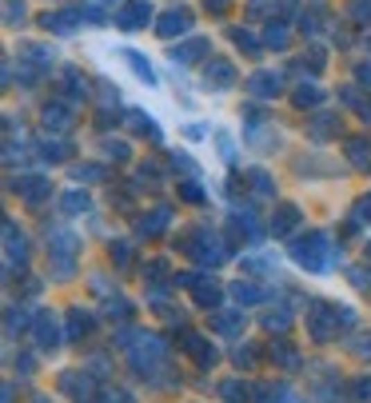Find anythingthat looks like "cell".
<instances>
[{
	"instance_id": "7",
	"label": "cell",
	"mask_w": 371,
	"mask_h": 403,
	"mask_svg": "<svg viewBox=\"0 0 371 403\" xmlns=\"http://www.w3.org/2000/svg\"><path fill=\"white\" fill-rule=\"evenodd\" d=\"M184 352L196 359V368L200 371H212L216 363H220V348H216L208 336H200V332H184Z\"/></svg>"
},
{
	"instance_id": "6",
	"label": "cell",
	"mask_w": 371,
	"mask_h": 403,
	"mask_svg": "<svg viewBox=\"0 0 371 403\" xmlns=\"http://www.w3.org/2000/svg\"><path fill=\"white\" fill-rule=\"evenodd\" d=\"M208 327L216 336L224 339H243V327H248V316H243V307H216L208 316Z\"/></svg>"
},
{
	"instance_id": "14",
	"label": "cell",
	"mask_w": 371,
	"mask_h": 403,
	"mask_svg": "<svg viewBox=\"0 0 371 403\" xmlns=\"http://www.w3.org/2000/svg\"><path fill=\"white\" fill-rule=\"evenodd\" d=\"M220 295H224V291H220V284H216L212 275H200L192 284V300H196V307H204V311H216V307H220Z\"/></svg>"
},
{
	"instance_id": "19",
	"label": "cell",
	"mask_w": 371,
	"mask_h": 403,
	"mask_svg": "<svg viewBox=\"0 0 371 403\" xmlns=\"http://www.w3.org/2000/svg\"><path fill=\"white\" fill-rule=\"evenodd\" d=\"M49 272H52V280L68 284V280L76 275V256H68V252H49Z\"/></svg>"
},
{
	"instance_id": "37",
	"label": "cell",
	"mask_w": 371,
	"mask_h": 403,
	"mask_svg": "<svg viewBox=\"0 0 371 403\" xmlns=\"http://www.w3.org/2000/svg\"><path fill=\"white\" fill-rule=\"evenodd\" d=\"M268 180H272L268 172H252V188H256L259 196H268V192H272V184H268Z\"/></svg>"
},
{
	"instance_id": "24",
	"label": "cell",
	"mask_w": 371,
	"mask_h": 403,
	"mask_svg": "<svg viewBox=\"0 0 371 403\" xmlns=\"http://www.w3.org/2000/svg\"><path fill=\"white\" fill-rule=\"evenodd\" d=\"M124 60H128L132 72H136V76H140L144 84H156V72H152V65H148V60H144V56H140L136 49H124Z\"/></svg>"
},
{
	"instance_id": "35",
	"label": "cell",
	"mask_w": 371,
	"mask_h": 403,
	"mask_svg": "<svg viewBox=\"0 0 371 403\" xmlns=\"http://www.w3.org/2000/svg\"><path fill=\"white\" fill-rule=\"evenodd\" d=\"M64 208H68V216H84L88 212V196H80V192L64 196Z\"/></svg>"
},
{
	"instance_id": "34",
	"label": "cell",
	"mask_w": 371,
	"mask_h": 403,
	"mask_svg": "<svg viewBox=\"0 0 371 403\" xmlns=\"http://www.w3.org/2000/svg\"><path fill=\"white\" fill-rule=\"evenodd\" d=\"M336 316H339V327H343V332H355L359 316H355V307H352V304H336Z\"/></svg>"
},
{
	"instance_id": "10",
	"label": "cell",
	"mask_w": 371,
	"mask_h": 403,
	"mask_svg": "<svg viewBox=\"0 0 371 403\" xmlns=\"http://www.w3.org/2000/svg\"><path fill=\"white\" fill-rule=\"evenodd\" d=\"M268 359H272L279 371H288V375H295V371H304V355L291 348L284 336H275L272 339V348H268Z\"/></svg>"
},
{
	"instance_id": "32",
	"label": "cell",
	"mask_w": 371,
	"mask_h": 403,
	"mask_svg": "<svg viewBox=\"0 0 371 403\" xmlns=\"http://www.w3.org/2000/svg\"><path fill=\"white\" fill-rule=\"evenodd\" d=\"M108 256H112V264L128 268V264H132V243H128V240H116L112 248H108Z\"/></svg>"
},
{
	"instance_id": "13",
	"label": "cell",
	"mask_w": 371,
	"mask_h": 403,
	"mask_svg": "<svg viewBox=\"0 0 371 403\" xmlns=\"http://www.w3.org/2000/svg\"><path fill=\"white\" fill-rule=\"evenodd\" d=\"M311 400L316 403H352V395H343L339 371H331V375H320V384L311 387Z\"/></svg>"
},
{
	"instance_id": "18",
	"label": "cell",
	"mask_w": 371,
	"mask_h": 403,
	"mask_svg": "<svg viewBox=\"0 0 371 403\" xmlns=\"http://www.w3.org/2000/svg\"><path fill=\"white\" fill-rule=\"evenodd\" d=\"M232 84H236V68L227 65V60H212L208 65V88L224 92V88H232Z\"/></svg>"
},
{
	"instance_id": "33",
	"label": "cell",
	"mask_w": 371,
	"mask_h": 403,
	"mask_svg": "<svg viewBox=\"0 0 371 403\" xmlns=\"http://www.w3.org/2000/svg\"><path fill=\"white\" fill-rule=\"evenodd\" d=\"M347 280H352L355 291H368V295H371V272H368V268H359V264H355L352 272H347Z\"/></svg>"
},
{
	"instance_id": "27",
	"label": "cell",
	"mask_w": 371,
	"mask_h": 403,
	"mask_svg": "<svg viewBox=\"0 0 371 403\" xmlns=\"http://www.w3.org/2000/svg\"><path fill=\"white\" fill-rule=\"evenodd\" d=\"M347 395H352V403H371V375H355Z\"/></svg>"
},
{
	"instance_id": "3",
	"label": "cell",
	"mask_w": 371,
	"mask_h": 403,
	"mask_svg": "<svg viewBox=\"0 0 371 403\" xmlns=\"http://www.w3.org/2000/svg\"><path fill=\"white\" fill-rule=\"evenodd\" d=\"M56 391H60L68 403H96L100 400L96 379H92L88 368H64L56 375Z\"/></svg>"
},
{
	"instance_id": "25",
	"label": "cell",
	"mask_w": 371,
	"mask_h": 403,
	"mask_svg": "<svg viewBox=\"0 0 371 403\" xmlns=\"http://www.w3.org/2000/svg\"><path fill=\"white\" fill-rule=\"evenodd\" d=\"M192 28V12H168L160 24V36H172V33H188Z\"/></svg>"
},
{
	"instance_id": "11",
	"label": "cell",
	"mask_w": 371,
	"mask_h": 403,
	"mask_svg": "<svg viewBox=\"0 0 371 403\" xmlns=\"http://www.w3.org/2000/svg\"><path fill=\"white\" fill-rule=\"evenodd\" d=\"M291 323H295V311H291L288 304H275V307H268V311L259 316V327H264L268 336H288Z\"/></svg>"
},
{
	"instance_id": "1",
	"label": "cell",
	"mask_w": 371,
	"mask_h": 403,
	"mask_svg": "<svg viewBox=\"0 0 371 403\" xmlns=\"http://www.w3.org/2000/svg\"><path fill=\"white\" fill-rule=\"evenodd\" d=\"M291 259L311 275H327L339 259H343V248L331 243L323 232H311V236H304L300 243H291Z\"/></svg>"
},
{
	"instance_id": "23",
	"label": "cell",
	"mask_w": 371,
	"mask_h": 403,
	"mask_svg": "<svg viewBox=\"0 0 371 403\" xmlns=\"http://www.w3.org/2000/svg\"><path fill=\"white\" fill-rule=\"evenodd\" d=\"M248 88H252L256 96H275V92H279V76H272V72H256V76L248 80Z\"/></svg>"
},
{
	"instance_id": "12",
	"label": "cell",
	"mask_w": 371,
	"mask_h": 403,
	"mask_svg": "<svg viewBox=\"0 0 371 403\" xmlns=\"http://www.w3.org/2000/svg\"><path fill=\"white\" fill-rule=\"evenodd\" d=\"M227 295L236 300V307H259L272 291L268 288H259V284H252V280H236L232 288H227Z\"/></svg>"
},
{
	"instance_id": "29",
	"label": "cell",
	"mask_w": 371,
	"mask_h": 403,
	"mask_svg": "<svg viewBox=\"0 0 371 403\" xmlns=\"http://www.w3.org/2000/svg\"><path fill=\"white\" fill-rule=\"evenodd\" d=\"M295 224H300V208H279V220H272L275 236H288Z\"/></svg>"
},
{
	"instance_id": "40",
	"label": "cell",
	"mask_w": 371,
	"mask_h": 403,
	"mask_svg": "<svg viewBox=\"0 0 371 403\" xmlns=\"http://www.w3.org/2000/svg\"><path fill=\"white\" fill-rule=\"evenodd\" d=\"M208 8H216V12H224V8H227V0H208Z\"/></svg>"
},
{
	"instance_id": "42",
	"label": "cell",
	"mask_w": 371,
	"mask_h": 403,
	"mask_svg": "<svg viewBox=\"0 0 371 403\" xmlns=\"http://www.w3.org/2000/svg\"><path fill=\"white\" fill-rule=\"evenodd\" d=\"M291 403H307V400H291Z\"/></svg>"
},
{
	"instance_id": "16",
	"label": "cell",
	"mask_w": 371,
	"mask_h": 403,
	"mask_svg": "<svg viewBox=\"0 0 371 403\" xmlns=\"http://www.w3.org/2000/svg\"><path fill=\"white\" fill-rule=\"evenodd\" d=\"M4 240H8V248H4V252H8V268H17V264L28 259V240H24V232H17L12 220L4 224Z\"/></svg>"
},
{
	"instance_id": "8",
	"label": "cell",
	"mask_w": 371,
	"mask_h": 403,
	"mask_svg": "<svg viewBox=\"0 0 371 403\" xmlns=\"http://www.w3.org/2000/svg\"><path fill=\"white\" fill-rule=\"evenodd\" d=\"M33 323H36V307L8 304V311H4V336H8V343H17L20 336H33Z\"/></svg>"
},
{
	"instance_id": "31",
	"label": "cell",
	"mask_w": 371,
	"mask_h": 403,
	"mask_svg": "<svg viewBox=\"0 0 371 403\" xmlns=\"http://www.w3.org/2000/svg\"><path fill=\"white\" fill-rule=\"evenodd\" d=\"M12 368H17V375H20V379H28V375H36V355L33 352H17V355H12Z\"/></svg>"
},
{
	"instance_id": "28",
	"label": "cell",
	"mask_w": 371,
	"mask_h": 403,
	"mask_svg": "<svg viewBox=\"0 0 371 403\" xmlns=\"http://www.w3.org/2000/svg\"><path fill=\"white\" fill-rule=\"evenodd\" d=\"M168 216H172L168 208H156V216H144V220H140V236H156V232L168 224Z\"/></svg>"
},
{
	"instance_id": "36",
	"label": "cell",
	"mask_w": 371,
	"mask_h": 403,
	"mask_svg": "<svg viewBox=\"0 0 371 403\" xmlns=\"http://www.w3.org/2000/svg\"><path fill=\"white\" fill-rule=\"evenodd\" d=\"M208 49V44H204V40H192V44H184V49H176L172 52V56H176V60H196V56H200V52Z\"/></svg>"
},
{
	"instance_id": "15",
	"label": "cell",
	"mask_w": 371,
	"mask_h": 403,
	"mask_svg": "<svg viewBox=\"0 0 371 403\" xmlns=\"http://www.w3.org/2000/svg\"><path fill=\"white\" fill-rule=\"evenodd\" d=\"M252 400L256 403H291L295 395H291V387L279 379V384H272V379H259L256 387H252Z\"/></svg>"
},
{
	"instance_id": "43",
	"label": "cell",
	"mask_w": 371,
	"mask_h": 403,
	"mask_svg": "<svg viewBox=\"0 0 371 403\" xmlns=\"http://www.w3.org/2000/svg\"><path fill=\"white\" fill-rule=\"evenodd\" d=\"M368 256H371V243H368Z\"/></svg>"
},
{
	"instance_id": "26",
	"label": "cell",
	"mask_w": 371,
	"mask_h": 403,
	"mask_svg": "<svg viewBox=\"0 0 371 403\" xmlns=\"http://www.w3.org/2000/svg\"><path fill=\"white\" fill-rule=\"evenodd\" d=\"M347 352H352L355 359L368 363V359H371V332H355V336L347 339Z\"/></svg>"
},
{
	"instance_id": "22",
	"label": "cell",
	"mask_w": 371,
	"mask_h": 403,
	"mask_svg": "<svg viewBox=\"0 0 371 403\" xmlns=\"http://www.w3.org/2000/svg\"><path fill=\"white\" fill-rule=\"evenodd\" d=\"M216 391H220V400H224V403H243L248 395H252V387L243 384V379H224Z\"/></svg>"
},
{
	"instance_id": "4",
	"label": "cell",
	"mask_w": 371,
	"mask_h": 403,
	"mask_svg": "<svg viewBox=\"0 0 371 403\" xmlns=\"http://www.w3.org/2000/svg\"><path fill=\"white\" fill-rule=\"evenodd\" d=\"M33 339H36V352H40V355L60 352V343H68V339H64V323L56 320V311H52V307H36Z\"/></svg>"
},
{
	"instance_id": "21",
	"label": "cell",
	"mask_w": 371,
	"mask_h": 403,
	"mask_svg": "<svg viewBox=\"0 0 371 403\" xmlns=\"http://www.w3.org/2000/svg\"><path fill=\"white\" fill-rule=\"evenodd\" d=\"M232 363H236V368H243V371H256L259 368V348L252 343V339L236 343V348H232Z\"/></svg>"
},
{
	"instance_id": "41",
	"label": "cell",
	"mask_w": 371,
	"mask_h": 403,
	"mask_svg": "<svg viewBox=\"0 0 371 403\" xmlns=\"http://www.w3.org/2000/svg\"><path fill=\"white\" fill-rule=\"evenodd\" d=\"M33 403H49V400H44V395H36V400H33Z\"/></svg>"
},
{
	"instance_id": "38",
	"label": "cell",
	"mask_w": 371,
	"mask_h": 403,
	"mask_svg": "<svg viewBox=\"0 0 371 403\" xmlns=\"http://www.w3.org/2000/svg\"><path fill=\"white\" fill-rule=\"evenodd\" d=\"M355 220H371V196H368V200H359V208H355Z\"/></svg>"
},
{
	"instance_id": "2",
	"label": "cell",
	"mask_w": 371,
	"mask_h": 403,
	"mask_svg": "<svg viewBox=\"0 0 371 403\" xmlns=\"http://www.w3.org/2000/svg\"><path fill=\"white\" fill-rule=\"evenodd\" d=\"M307 311H304V327H307V339L311 343H336L343 336V327H339V316H336V304H327V300H307Z\"/></svg>"
},
{
	"instance_id": "5",
	"label": "cell",
	"mask_w": 371,
	"mask_h": 403,
	"mask_svg": "<svg viewBox=\"0 0 371 403\" xmlns=\"http://www.w3.org/2000/svg\"><path fill=\"white\" fill-rule=\"evenodd\" d=\"M184 252L196 256L204 268H220V264L232 259V248H227L220 236H208V232H196V243H184Z\"/></svg>"
},
{
	"instance_id": "9",
	"label": "cell",
	"mask_w": 371,
	"mask_h": 403,
	"mask_svg": "<svg viewBox=\"0 0 371 403\" xmlns=\"http://www.w3.org/2000/svg\"><path fill=\"white\" fill-rule=\"evenodd\" d=\"M92 327H96V311L92 307H68L64 311V339L68 343H80V339L92 336Z\"/></svg>"
},
{
	"instance_id": "30",
	"label": "cell",
	"mask_w": 371,
	"mask_h": 403,
	"mask_svg": "<svg viewBox=\"0 0 371 403\" xmlns=\"http://www.w3.org/2000/svg\"><path fill=\"white\" fill-rule=\"evenodd\" d=\"M100 403H136V395H132L128 387H112V384H104V391H100Z\"/></svg>"
},
{
	"instance_id": "39",
	"label": "cell",
	"mask_w": 371,
	"mask_h": 403,
	"mask_svg": "<svg viewBox=\"0 0 371 403\" xmlns=\"http://www.w3.org/2000/svg\"><path fill=\"white\" fill-rule=\"evenodd\" d=\"M4 403H17V384H12V379L4 384Z\"/></svg>"
},
{
	"instance_id": "17",
	"label": "cell",
	"mask_w": 371,
	"mask_h": 403,
	"mask_svg": "<svg viewBox=\"0 0 371 403\" xmlns=\"http://www.w3.org/2000/svg\"><path fill=\"white\" fill-rule=\"evenodd\" d=\"M100 316H104V320H132V316H136V304H132L128 295H108V300H104V307H100Z\"/></svg>"
},
{
	"instance_id": "20",
	"label": "cell",
	"mask_w": 371,
	"mask_h": 403,
	"mask_svg": "<svg viewBox=\"0 0 371 403\" xmlns=\"http://www.w3.org/2000/svg\"><path fill=\"white\" fill-rule=\"evenodd\" d=\"M148 17H152V4L148 0H128V8L120 12V24L124 28H144Z\"/></svg>"
}]
</instances>
